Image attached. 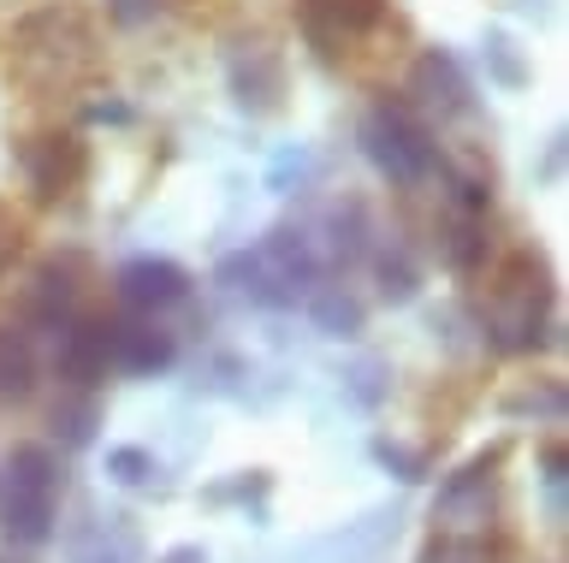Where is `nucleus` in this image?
Returning <instances> with one entry per match:
<instances>
[{
  "instance_id": "nucleus-1",
  "label": "nucleus",
  "mask_w": 569,
  "mask_h": 563,
  "mask_svg": "<svg viewBox=\"0 0 569 563\" xmlns=\"http://www.w3.org/2000/svg\"><path fill=\"white\" fill-rule=\"evenodd\" d=\"M362 143H368V161L380 167L391 184H427L439 172L433 131L409 113V101H380V108L362 119Z\"/></svg>"
},
{
  "instance_id": "nucleus-2",
  "label": "nucleus",
  "mask_w": 569,
  "mask_h": 563,
  "mask_svg": "<svg viewBox=\"0 0 569 563\" xmlns=\"http://www.w3.org/2000/svg\"><path fill=\"white\" fill-rule=\"evenodd\" d=\"M540 309H546V268L528 250L505 255V268L492 273V332H498V344H533Z\"/></svg>"
},
{
  "instance_id": "nucleus-3",
  "label": "nucleus",
  "mask_w": 569,
  "mask_h": 563,
  "mask_svg": "<svg viewBox=\"0 0 569 563\" xmlns=\"http://www.w3.org/2000/svg\"><path fill=\"white\" fill-rule=\"evenodd\" d=\"M18 172H24V184L36 190V202H60L83 184L89 149H83V137H71V131H42V137H30V143H18Z\"/></svg>"
},
{
  "instance_id": "nucleus-4",
  "label": "nucleus",
  "mask_w": 569,
  "mask_h": 563,
  "mask_svg": "<svg viewBox=\"0 0 569 563\" xmlns=\"http://www.w3.org/2000/svg\"><path fill=\"white\" fill-rule=\"evenodd\" d=\"M391 0H297V24L320 60H338L350 42H362L368 30H380Z\"/></svg>"
},
{
  "instance_id": "nucleus-5",
  "label": "nucleus",
  "mask_w": 569,
  "mask_h": 563,
  "mask_svg": "<svg viewBox=\"0 0 569 563\" xmlns=\"http://www.w3.org/2000/svg\"><path fill=\"white\" fill-rule=\"evenodd\" d=\"M409 95H416L421 108H433V113L451 119V113L469 108V78L457 72V60H451V54H439V48H433V54H421V60H416Z\"/></svg>"
},
{
  "instance_id": "nucleus-6",
  "label": "nucleus",
  "mask_w": 569,
  "mask_h": 563,
  "mask_svg": "<svg viewBox=\"0 0 569 563\" xmlns=\"http://www.w3.org/2000/svg\"><path fill=\"white\" fill-rule=\"evenodd\" d=\"M184 273L172 268V261H131V268L119 273V296L131 309H167V303H184Z\"/></svg>"
},
{
  "instance_id": "nucleus-7",
  "label": "nucleus",
  "mask_w": 569,
  "mask_h": 563,
  "mask_svg": "<svg viewBox=\"0 0 569 563\" xmlns=\"http://www.w3.org/2000/svg\"><path fill=\"white\" fill-rule=\"evenodd\" d=\"M113 344H119V356H124V362H137V368L167 362V350H172L160 326H124V332H113Z\"/></svg>"
},
{
  "instance_id": "nucleus-8",
  "label": "nucleus",
  "mask_w": 569,
  "mask_h": 563,
  "mask_svg": "<svg viewBox=\"0 0 569 563\" xmlns=\"http://www.w3.org/2000/svg\"><path fill=\"white\" fill-rule=\"evenodd\" d=\"M249 60H256V78H249V72H231V83H238L243 101L273 108V95H279V60H267V54H249Z\"/></svg>"
},
{
  "instance_id": "nucleus-9",
  "label": "nucleus",
  "mask_w": 569,
  "mask_h": 563,
  "mask_svg": "<svg viewBox=\"0 0 569 563\" xmlns=\"http://www.w3.org/2000/svg\"><path fill=\"white\" fill-rule=\"evenodd\" d=\"M18 250H24V225H18L7 208H0V273H7L12 261H18Z\"/></svg>"
},
{
  "instance_id": "nucleus-10",
  "label": "nucleus",
  "mask_w": 569,
  "mask_h": 563,
  "mask_svg": "<svg viewBox=\"0 0 569 563\" xmlns=\"http://www.w3.org/2000/svg\"><path fill=\"white\" fill-rule=\"evenodd\" d=\"M154 7H160V0H113V19L119 24H137V19H149Z\"/></svg>"
}]
</instances>
